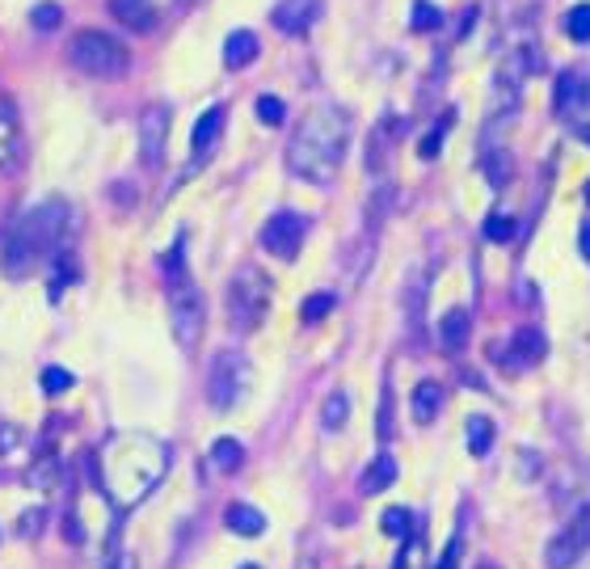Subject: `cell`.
I'll use <instances>...</instances> for the list:
<instances>
[{
  "mask_svg": "<svg viewBox=\"0 0 590 569\" xmlns=\"http://www.w3.org/2000/svg\"><path fill=\"white\" fill-rule=\"evenodd\" d=\"M169 473V448L152 434L127 430L115 434L106 448L97 451V485L110 498V506L131 511L140 506Z\"/></svg>",
  "mask_w": 590,
  "mask_h": 569,
  "instance_id": "6da1fadb",
  "label": "cell"
},
{
  "mask_svg": "<svg viewBox=\"0 0 590 569\" xmlns=\"http://www.w3.org/2000/svg\"><path fill=\"white\" fill-rule=\"evenodd\" d=\"M351 110L337 106V101H321V106H308L304 119L296 122L291 140H287V169L300 178V182H333V173L346 161V148H351Z\"/></svg>",
  "mask_w": 590,
  "mask_h": 569,
  "instance_id": "7a4b0ae2",
  "label": "cell"
},
{
  "mask_svg": "<svg viewBox=\"0 0 590 569\" xmlns=\"http://www.w3.org/2000/svg\"><path fill=\"white\" fill-rule=\"evenodd\" d=\"M64 224H68V207L60 198L47 203H34L30 212L9 228L0 261H4V275L9 279H30L47 258H55V245L64 237Z\"/></svg>",
  "mask_w": 590,
  "mask_h": 569,
  "instance_id": "3957f363",
  "label": "cell"
},
{
  "mask_svg": "<svg viewBox=\"0 0 590 569\" xmlns=\"http://www.w3.org/2000/svg\"><path fill=\"white\" fill-rule=\"evenodd\" d=\"M182 240L165 254V291H169V325H173V337H178V346L190 355V351L203 342V321H207V312H203L199 287L190 279L186 245H182Z\"/></svg>",
  "mask_w": 590,
  "mask_h": 569,
  "instance_id": "277c9868",
  "label": "cell"
},
{
  "mask_svg": "<svg viewBox=\"0 0 590 569\" xmlns=\"http://www.w3.org/2000/svg\"><path fill=\"white\" fill-rule=\"evenodd\" d=\"M68 64L85 76H97V80H110V76H122L127 64H131V51L122 47L118 39L101 34V30H81L68 43Z\"/></svg>",
  "mask_w": 590,
  "mask_h": 569,
  "instance_id": "5b68a950",
  "label": "cell"
},
{
  "mask_svg": "<svg viewBox=\"0 0 590 569\" xmlns=\"http://www.w3.org/2000/svg\"><path fill=\"white\" fill-rule=\"evenodd\" d=\"M270 312V279L261 275L258 266L254 270H240L233 283H228V321H233L236 333H254L261 330Z\"/></svg>",
  "mask_w": 590,
  "mask_h": 569,
  "instance_id": "8992f818",
  "label": "cell"
},
{
  "mask_svg": "<svg viewBox=\"0 0 590 569\" xmlns=\"http://www.w3.org/2000/svg\"><path fill=\"white\" fill-rule=\"evenodd\" d=\"M249 376H254V367H249V358L240 355V351H219L212 363V379H207V401H212L219 414L236 409V401H240L245 388H249Z\"/></svg>",
  "mask_w": 590,
  "mask_h": 569,
  "instance_id": "52a82bcc",
  "label": "cell"
},
{
  "mask_svg": "<svg viewBox=\"0 0 590 569\" xmlns=\"http://www.w3.org/2000/svg\"><path fill=\"white\" fill-rule=\"evenodd\" d=\"M308 237V219L296 212H279L266 219V228H261V249L270 254V258L279 261H291L300 254V245Z\"/></svg>",
  "mask_w": 590,
  "mask_h": 569,
  "instance_id": "ba28073f",
  "label": "cell"
},
{
  "mask_svg": "<svg viewBox=\"0 0 590 569\" xmlns=\"http://www.w3.org/2000/svg\"><path fill=\"white\" fill-rule=\"evenodd\" d=\"M590 548V506H582V515L569 523L566 532H557L548 540V552H544V566L548 569H573L578 557Z\"/></svg>",
  "mask_w": 590,
  "mask_h": 569,
  "instance_id": "9c48e42d",
  "label": "cell"
},
{
  "mask_svg": "<svg viewBox=\"0 0 590 569\" xmlns=\"http://www.w3.org/2000/svg\"><path fill=\"white\" fill-rule=\"evenodd\" d=\"M321 4L325 0H279L275 13H270V25L283 30L287 39H304L308 30L317 25V18H321Z\"/></svg>",
  "mask_w": 590,
  "mask_h": 569,
  "instance_id": "30bf717a",
  "label": "cell"
},
{
  "mask_svg": "<svg viewBox=\"0 0 590 569\" xmlns=\"http://www.w3.org/2000/svg\"><path fill=\"white\" fill-rule=\"evenodd\" d=\"M165 136H169V110L165 106H148L140 115V161L143 165H161L165 161Z\"/></svg>",
  "mask_w": 590,
  "mask_h": 569,
  "instance_id": "8fae6325",
  "label": "cell"
},
{
  "mask_svg": "<svg viewBox=\"0 0 590 569\" xmlns=\"http://www.w3.org/2000/svg\"><path fill=\"white\" fill-rule=\"evenodd\" d=\"M553 110L561 119H573V115L590 110V76H582V72H561L557 85H553Z\"/></svg>",
  "mask_w": 590,
  "mask_h": 569,
  "instance_id": "7c38bea8",
  "label": "cell"
},
{
  "mask_svg": "<svg viewBox=\"0 0 590 569\" xmlns=\"http://www.w3.org/2000/svg\"><path fill=\"white\" fill-rule=\"evenodd\" d=\"M443 401H448V393H443L435 379L414 384V393H409V414H414V422H418V427H430V422L439 418Z\"/></svg>",
  "mask_w": 590,
  "mask_h": 569,
  "instance_id": "4fadbf2b",
  "label": "cell"
},
{
  "mask_svg": "<svg viewBox=\"0 0 590 569\" xmlns=\"http://www.w3.org/2000/svg\"><path fill=\"white\" fill-rule=\"evenodd\" d=\"M110 18H115L122 30H152L157 25V4L152 0H110Z\"/></svg>",
  "mask_w": 590,
  "mask_h": 569,
  "instance_id": "5bb4252c",
  "label": "cell"
},
{
  "mask_svg": "<svg viewBox=\"0 0 590 569\" xmlns=\"http://www.w3.org/2000/svg\"><path fill=\"white\" fill-rule=\"evenodd\" d=\"M544 333L536 330H523L511 337V351L502 355V367H511V372H519V367H532V363H540L544 358Z\"/></svg>",
  "mask_w": 590,
  "mask_h": 569,
  "instance_id": "9a60e30c",
  "label": "cell"
},
{
  "mask_svg": "<svg viewBox=\"0 0 590 569\" xmlns=\"http://www.w3.org/2000/svg\"><path fill=\"white\" fill-rule=\"evenodd\" d=\"M224 122H228V110H224V106H212L203 119L194 122V131H190L194 157H207V152H212V143L219 140V131H224Z\"/></svg>",
  "mask_w": 590,
  "mask_h": 569,
  "instance_id": "2e32d148",
  "label": "cell"
},
{
  "mask_svg": "<svg viewBox=\"0 0 590 569\" xmlns=\"http://www.w3.org/2000/svg\"><path fill=\"white\" fill-rule=\"evenodd\" d=\"M258 34H249V30H233L228 39H224V64L228 68H245V64H254L258 60Z\"/></svg>",
  "mask_w": 590,
  "mask_h": 569,
  "instance_id": "e0dca14e",
  "label": "cell"
},
{
  "mask_svg": "<svg viewBox=\"0 0 590 569\" xmlns=\"http://www.w3.org/2000/svg\"><path fill=\"white\" fill-rule=\"evenodd\" d=\"M224 523L233 527L236 536H249V540L266 532V515H261L258 506H249V502H233V506H228V515H224Z\"/></svg>",
  "mask_w": 590,
  "mask_h": 569,
  "instance_id": "ac0fdd59",
  "label": "cell"
},
{
  "mask_svg": "<svg viewBox=\"0 0 590 569\" xmlns=\"http://www.w3.org/2000/svg\"><path fill=\"white\" fill-rule=\"evenodd\" d=\"M469 333H472V316L464 309H451L443 316V325H439V342L448 346V351H464L469 346Z\"/></svg>",
  "mask_w": 590,
  "mask_h": 569,
  "instance_id": "d6986e66",
  "label": "cell"
},
{
  "mask_svg": "<svg viewBox=\"0 0 590 569\" xmlns=\"http://www.w3.org/2000/svg\"><path fill=\"white\" fill-rule=\"evenodd\" d=\"M393 481H397V460H393V455H379L376 464L363 473V485H358V490H363V494H379V490H388Z\"/></svg>",
  "mask_w": 590,
  "mask_h": 569,
  "instance_id": "ffe728a7",
  "label": "cell"
},
{
  "mask_svg": "<svg viewBox=\"0 0 590 569\" xmlns=\"http://www.w3.org/2000/svg\"><path fill=\"white\" fill-rule=\"evenodd\" d=\"M13 152H18V115H13V106L0 97V165L13 161Z\"/></svg>",
  "mask_w": 590,
  "mask_h": 569,
  "instance_id": "44dd1931",
  "label": "cell"
},
{
  "mask_svg": "<svg viewBox=\"0 0 590 569\" xmlns=\"http://www.w3.org/2000/svg\"><path fill=\"white\" fill-rule=\"evenodd\" d=\"M212 464H215V469H219V473H236V469L245 464V448H240L236 439H215Z\"/></svg>",
  "mask_w": 590,
  "mask_h": 569,
  "instance_id": "7402d4cb",
  "label": "cell"
},
{
  "mask_svg": "<svg viewBox=\"0 0 590 569\" xmlns=\"http://www.w3.org/2000/svg\"><path fill=\"white\" fill-rule=\"evenodd\" d=\"M346 418H351V397H346V393H330V401L321 405V427L342 430Z\"/></svg>",
  "mask_w": 590,
  "mask_h": 569,
  "instance_id": "603a6c76",
  "label": "cell"
},
{
  "mask_svg": "<svg viewBox=\"0 0 590 569\" xmlns=\"http://www.w3.org/2000/svg\"><path fill=\"white\" fill-rule=\"evenodd\" d=\"M494 448V422L490 418H469V451L472 455H490Z\"/></svg>",
  "mask_w": 590,
  "mask_h": 569,
  "instance_id": "cb8c5ba5",
  "label": "cell"
},
{
  "mask_svg": "<svg viewBox=\"0 0 590 569\" xmlns=\"http://www.w3.org/2000/svg\"><path fill=\"white\" fill-rule=\"evenodd\" d=\"M451 119H455V115H443V119L435 122V127H430V131H426V140L418 143V157H422V161H435V157H439V152H443V136H448V127H451Z\"/></svg>",
  "mask_w": 590,
  "mask_h": 569,
  "instance_id": "d4e9b609",
  "label": "cell"
},
{
  "mask_svg": "<svg viewBox=\"0 0 590 569\" xmlns=\"http://www.w3.org/2000/svg\"><path fill=\"white\" fill-rule=\"evenodd\" d=\"M379 527H384L388 536H397V540H418V532L409 527V511H405V506H393V511H384Z\"/></svg>",
  "mask_w": 590,
  "mask_h": 569,
  "instance_id": "484cf974",
  "label": "cell"
},
{
  "mask_svg": "<svg viewBox=\"0 0 590 569\" xmlns=\"http://www.w3.org/2000/svg\"><path fill=\"white\" fill-rule=\"evenodd\" d=\"M566 34L573 43H590V4H573V9H569Z\"/></svg>",
  "mask_w": 590,
  "mask_h": 569,
  "instance_id": "4316f807",
  "label": "cell"
},
{
  "mask_svg": "<svg viewBox=\"0 0 590 569\" xmlns=\"http://www.w3.org/2000/svg\"><path fill=\"white\" fill-rule=\"evenodd\" d=\"M409 25H414V30H439V25H443V13H439L430 0H418L414 13H409Z\"/></svg>",
  "mask_w": 590,
  "mask_h": 569,
  "instance_id": "83f0119b",
  "label": "cell"
},
{
  "mask_svg": "<svg viewBox=\"0 0 590 569\" xmlns=\"http://www.w3.org/2000/svg\"><path fill=\"white\" fill-rule=\"evenodd\" d=\"M30 22H34V30H55V25L64 22V9H60L55 0H43V4H34Z\"/></svg>",
  "mask_w": 590,
  "mask_h": 569,
  "instance_id": "f1b7e54d",
  "label": "cell"
},
{
  "mask_svg": "<svg viewBox=\"0 0 590 569\" xmlns=\"http://www.w3.org/2000/svg\"><path fill=\"white\" fill-rule=\"evenodd\" d=\"M330 309H333V296H330V291H321V296H308V300H304V321L312 325V321L330 316Z\"/></svg>",
  "mask_w": 590,
  "mask_h": 569,
  "instance_id": "f546056e",
  "label": "cell"
},
{
  "mask_svg": "<svg viewBox=\"0 0 590 569\" xmlns=\"http://www.w3.org/2000/svg\"><path fill=\"white\" fill-rule=\"evenodd\" d=\"M485 237L497 240V245H506V240L515 237V224H511L506 215H490V219H485Z\"/></svg>",
  "mask_w": 590,
  "mask_h": 569,
  "instance_id": "4dcf8cb0",
  "label": "cell"
},
{
  "mask_svg": "<svg viewBox=\"0 0 590 569\" xmlns=\"http://www.w3.org/2000/svg\"><path fill=\"white\" fill-rule=\"evenodd\" d=\"M258 119L266 122V127H279V122H283V101H279V97H258Z\"/></svg>",
  "mask_w": 590,
  "mask_h": 569,
  "instance_id": "1f68e13d",
  "label": "cell"
},
{
  "mask_svg": "<svg viewBox=\"0 0 590 569\" xmlns=\"http://www.w3.org/2000/svg\"><path fill=\"white\" fill-rule=\"evenodd\" d=\"M68 388H72V372H64V367H47L43 372V393L55 397V393H68Z\"/></svg>",
  "mask_w": 590,
  "mask_h": 569,
  "instance_id": "d6a6232c",
  "label": "cell"
},
{
  "mask_svg": "<svg viewBox=\"0 0 590 569\" xmlns=\"http://www.w3.org/2000/svg\"><path fill=\"white\" fill-rule=\"evenodd\" d=\"M490 173H485V178H490V182H494V186H502V182H506V178H511V157H506V152H494V161H490Z\"/></svg>",
  "mask_w": 590,
  "mask_h": 569,
  "instance_id": "836d02e7",
  "label": "cell"
},
{
  "mask_svg": "<svg viewBox=\"0 0 590 569\" xmlns=\"http://www.w3.org/2000/svg\"><path fill=\"white\" fill-rule=\"evenodd\" d=\"M460 552H464L460 536H451L448 548H443V557H439V566H435V569H455V566H460Z\"/></svg>",
  "mask_w": 590,
  "mask_h": 569,
  "instance_id": "e575fe53",
  "label": "cell"
},
{
  "mask_svg": "<svg viewBox=\"0 0 590 569\" xmlns=\"http://www.w3.org/2000/svg\"><path fill=\"white\" fill-rule=\"evenodd\" d=\"M296 569H321V566H317V557H312V552H304V557H300V566H296Z\"/></svg>",
  "mask_w": 590,
  "mask_h": 569,
  "instance_id": "d590c367",
  "label": "cell"
},
{
  "mask_svg": "<svg viewBox=\"0 0 590 569\" xmlns=\"http://www.w3.org/2000/svg\"><path fill=\"white\" fill-rule=\"evenodd\" d=\"M582 258H590V224L582 228Z\"/></svg>",
  "mask_w": 590,
  "mask_h": 569,
  "instance_id": "8d00e7d4",
  "label": "cell"
},
{
  "mask_svg": "<svg viewBox=\"0 0 590 569\" xmlns=\"http://www.w3.org/2000/svg\"><path fill=\"white\" fill-rule=\"evenodd\" d=\"M118 569H136V566H131V557H122V566H118Z\"/></svg>",
  "mask_w": 590,
  "mask_h": 569,
  "instance_id": "74e56055",
  "label": "cell"
},
{
  "mask_svg": "<svg viewBox=\"0 0 590 569\" xmlns=\"http://www.w3.org/2000/svg\"><path fill=\"white\" fill-rule=\"evenodd\" d=\"M582 140H587V143H590V131H582Z\"/></svg>",
  "mask_w": 590,
  "mask_h": 569,
  "instance_id": "f35d334b",
  "label": "cell"
},
{
  "mask_svg": "<svg viewBox=\"0 0 590 569\" xmlns=\"http://www.w3.org/2000/svg\"><path fill=\"white\" fill-rule=\"evenodd\" d=\"M587 203H590V182H587Z\"/></svg>",
  "mask_w": 590,
  "mask_h": 569,
  "instance_id": "ab89813d",
  "label": "cell"
},
{
  "mask_svg": "<svg viewBox=\"0 0 590 569\" xmlns=\"http://www.w3.org/2000/svg\"><path fill=\"white\" fill-rule=\"evenodd\" d=\"M240 569H258V566H240Z\"/></svg>",
  "mask_w": 590,
  "mask_h": 569,
  "instance_id": "60d3db41",
  "label": "cell"
},
{
  "mask_svg": "<svg viewBox=\"0 0 590 569\" xmlns=\"http://www.w3.org/2000/svg\"><path fill=\"white\" fill-rule=\"evenodd\" d=\"M481 569H494V566H481Z\"/></svg>",
  "mask_w": 590,
  "mask_h": 569,
  "instance_id": "b9f144b4",
  "label": "cell"
}]
</instances>
